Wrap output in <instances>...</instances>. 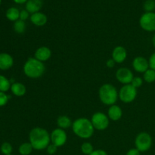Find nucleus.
Here are the masks:
<instances>
[{"instance_id": "bb28decb", "label": "nucleus", "mask_w": 155, "mask_h": 155, "mask_svg": "<svg viewBox=\"0 0 155 155\" xmlns=\"http://www.w3.org/2000/svg\"><path fill=\"white\" fill-rule=\"evenodd\" d=\"M1 151L3 154L9 155L12 152V146L8 142H4L1 146Z\"/></svg>"}, {"instance_id": "f3484780", "label": "nucleus", "mask_w": 155, "mask_h": 155, "mask_svg": "<svg viewBox=\"0 0 155 155\" xmlns=\"http://www.w3.org/2000/svg\"><path fill=\"white\" fill-rule=\"evenodd\" d=\"M42 7V0H28L26 2V10L30 13L39 12Z\"/></svg>"}, {"instance_id": "aec40b11", "label": "nucleus", "mask_w": 155, "mask_h": 155, "mask_svg": "<svg viewBox=\"0 0 155 155\" xmlns=\"http://www.w3.org/2000/svg\"><path fill=\"white\" fill-rule=\"evenodd\" d=\"M6 18L11 21H17L20 19V11L17 8L12 7L6 12Z\"/></svg>"}, {"instance_id": "f704fd0d", "label": "nucleus", "mask_w": 155, "mask_h": 155, "mask_svg": "<svg viewBox=\"0 0 155 155\" xmlns=\"http://www.w3.org/2000/svg\"><path fill=\"white\" fill-rule=\"evenodd\" d=\"M115 64L116 63H115L114 61L112 58H110V59H108L107 61H106V66L109 68H112L114 67Z\"/></svg>"}, {"instance_id": "4be33fe9", "label": "nucleus", "mask_w": 155, "mask_h": 155, "mask_svg": "<svg viewBox=\"0 0 155 155\" xmlns=\"http://www.w3.org/2000/svg\"><path fill=\"white\" fill-rule=\"evenodd\" d=\"M12 83L9 80H8L5 76L0 75V92H5L11 89Z\"/></svg>"}, {"instance_id": "e433bc0d", "label": "nucleus", "mask_w": 155, "mask_h": 155, "mask_svg": "<svg viewBox=\"0 0 155 155\" xmlns=\"http://www.w3.org/2000/svg\"><path fill=\"white\" fill-rule=\"evenodd\" d=\"M152 44L153 45H154V47L155 48V34L153 36V38H152Z\"/></svg>"}, {"instance_id": "2eb2a0df", "label": "nucleus", "mask_w": 155, "mask_h": 155, "mask_svg": "<svg viewBox=\"0 0 155 155\" xmlns=\"http://www.w3.org/2000/svg\"><path fill=\"white\" fill-rule=\"evenodd\" d=\"M30 19L32 24H34L35 26H37V27H42V26L45 25L47 21H48V18H47L46 15L40 12L32 14Z\"/></svg>"}, {"instance_id": "c85d7f7f", "label": "nucleus", "mask_w": 155, "mask_h": 155, "mask_svg": "<svg viewBox=\"0 0 155 155\" xmlns=\"http://www.w3.org/2000/svg\"><path fill=\"white\" fill-rule=\"evenodd\" d=\"M8 101V96L5 92H0V107L5 105Z\"/></svg>"}, {"instance_id": "5701e85b", "label": "nucleus", "mask_w": 155, "mask_h": 155, "mask_svg": "<svg viewBox=\"0 0 155 155\" xmlns=\"http://www.w3.org/2000/svg\"><path fill=\"white\" fill-rule=\"evenodd\" d=\"M143 80L144 81L148 83H152L155 81V71L153 69L147 70L143 74Z\"/></svg>"}, {"instance_id": "f8f14e48", "label": "nucleus", "mask_w": 155, "mask_h": 155, "mask_svg": "<svg viewBox=\"0 0 155 155\" xmlns=\"http://www.w3.org/2000/svg\"><path fill=\"white\" fill-rule=\"evenodd\" d=\"M112 58L115 63L122 64L127 58V51L122 45H117L112 51Z\"/></svg>"}, {"instance_id": "20e7f679", "label": "nucleus", "mask_w": 155, "mask_h": 155, "mask_svg": "<svg viewBox=\"0 0 155 155\" xmlns=\"http://www.w3.org/2000/svg\"><path fill=\"white\" fill-rule=\"evenodd\" d=\"M98 96L101 102L105 105L111 106L116 104L119 98V92L117 88L110 83H105L100 87Z\"/></svg>"}, {"instance_id": "ddd939ff", "label": "nucleus", "mask_w": 155, "mask_h": 155, "mask_svg": "<svg viewBox=\"0 0 155 155\" xmlns=\"http://www.w3.org/2000/svg\"><path fill=\"white\" fill-rule=\"evenodd\" d=\"M51 57V51L48 47L41 46L35 51L34 58L42 62L47 61Z\"/></svg>"}, {"instance_id": "c756f323", "label": "nucleus", "mask_w": 155, "mask_h": 155, "mask_svg": "<svg viewBox=\"0 0 155 155\" xmlns=\"http://www.w3.org/2000/svg\"><path fill=\"white\" fill-rule=\"evenodd\" d=\"M58 147L56 146V145H53V144L50 143L49 145H48V147L46 148V152L48 153L49 155H53L54 154H56V152H57L58 151Z\"/></svg>"}, {"instance_id": "58836bf2", "label": "nucleus", "mask_w": 155, "mask_h": 155, "mask_svg": "<svg viewBox=\"0 0 155 155\" xmlns=\"http://www.w3.org/2000/svg\"><path fill=\"white\" fill-rule=\"evenodd\" d=\"M9 155H12V154H9Z\"/></svg>"}, {"instance_id": "cd10ccee", "label": "nucleus", "mask_w": 155, "mask_h": 155, "mask_svg": "<svg viewBox=\"0 0 155 155\" xmlns=\"http://www.w3.org/2000/svg\"><path fill=\"white\" fill-rule=\"evenodd\" d=\"M143 83H144L143 78L139 77H136L133 79V80H132L130 84H131L133 86H134L135 88L138 89V88L141 87V86L143 85Z\"/></svg>"}, {"instance_id": "7c9ffc66", "label": "nucleus", "mask_w": 155, "mask_h": 155, "mask_svg": "<svg viewBox=\"0 0 155 155\" xmlns=\"http://www.w3.org/2000/svg\"><path fill=\"white\" fill-rule=\"evenodd\" d=\"M30 16V13L27 10H22L20 12V20L25 21L27 20Z\"/></svg>"}, {"instance_id": "a211bd4d", "label": "nucleus", "mask_w": 155, "mask_h": 155, "mask_svg": "<svg viewBox=\"0 0 155 155\" xmlns=\"http://www.w3.org/2000/svg\"><path fill=\"white\" fill-rule=\"evenodd\" d=\"M11 90L14 95L18 97L24 96L27 92L26 86L23 83H19V82L12 83V86H11Z\"/></svg>"}, {"instance_id": "6ab92c4d", "label": "nucleus", "mask_w": 155, "mask_h": 155, "mask_svg": "<svg viewBox=\"0 0 155 155\" xmlns=\"http://www.w3.org/2000/svg\"><path fill=\"white\" fill-rule=\"evenodd\" d=\"M72 121H71V118L69 117L66 116V115H61V116L58 117L57 119V125L58 127L62 130H67L69 129L70 127H72Z\"/></svg>"}, {"instance_id": "dca6fc26", "label": "nucleus", "mask_w": 155, "mask_h": 155, "mask_svg": "<svg viewBox=\"0 0 155 155\" xmlns=\"http://www.w3.org/2000/svg\"><path fill=\"white\" fill-rule=\"evenodd\" d=\"M107 116L110 120L118 121L121 119L123 116V110L117 104H113L110 106L107 110Z\"/></svg>"}, {"instance_id": "a878e982", "label": "nucleus", "mask_w": 155, "mask_h": 155, "mask_svg": "<svg viewBox=\"0 0 155 155\" xmlns=\"http://www.w3.org/2000/svg\"><path fill=\"white\" fill-rule=\"evenodd\" d=\"M143 8L146 12H154L155 10V0H146L144 3Z\"/></svg>"}, {"instance_id": "f257e3e1", "label": "nucleus", "mask_w": 155, "mask_h": 155, "mask_svg": "<svg viewBox=\"0 0 155 155\" xmlns=\"http://www.w3.org/2000/svg\"><path fill=\"white\" fill-rule=\"evenodd\" d=\"M29 140L33 149L36 151L46 149L51 143L50 134L45 129L42 127H35L32 129L29 134Z\"/></svg>"}, {"instance_id": "f03ea898", "label": "nucleus", "mask_w": 155, "mask_h": 155, "mask_svg": "<svg viewBox=\"0 0 155 155\" xmlns=\"http://www.w3.org/2000/svg\"><path fill=\"white\" fill-rule=\"evenodd\" d=\"M71 127L74 134L83 139H88L92 137L95 131L91 120L86 117H80L75 120Z\"/></svg>"}, {"instance_id": "4468645a", "label": "nucleus", "mask_w": 155, "mask_h": 155, "mask_svg": "<svg viewBox=\"0 0 155 155\" xmlns=\"http://www.w3.org/2000/svg\"><path fill=\"white\" fill-rule=\"evenodd\" d=\"M14 59L8 53H0V70L6 71L13 66Z\"/></svg>"}, {"instance_id": "412c9836", "label": "nucleus", "mask_w": 155, "mask_h": 155, "mask_svg": "<svg viewBox=\"0 0 155 155\" xmlns=\"http://www.w3.org/2000/svg\"><path fill=\"white\" fill-rule=\"evenodd\" d=\"M33 150L34 149L30 142H24L20 145L18 151L21 155H30Z\"/></svg>"}, {"instance_id": "4c0bfd02", "label": "nucleus", "mask_w": 155, "mask_h": 155, "mask_svg": "<svg viewBox=\"0 0 155 155\" xmlns=\"http://www.w3.org/2000/svg\"><path fill=\"white\" fill-rule=\"evenodd\" d=\"M1 2H2V0H0V5H1Z\"/></svg>"}, {"instance_id": "2f4dec72", "label": "nucleus", "mask_w": 155, "mask_h": 155, "mask_svg": "<svg viewBox=\"0 0 155 155\" xmlns=\"http://www.w3.org/2000/svg\"><path fill=\"white\" fill-rule=\"evenodd\" d=\"M148 62H149V68L155 71V52L150 56Z\"/></svg>"}, {"instance_id": "393cba45", "label": "nucleus", "mask_w": 155, "mask_h": 155, "mask_svg": "<svg viewBox=\"0 0 155 155\" xmlns=\"http://www.w3.org/2000/svg\"><path fill=\"white\" fill-rule=\"evenodd\" d=\"M80 149H81L82 153L86 155H89L90 154H92L94 151V148L92 146V145L90 142H83L82 144L81 147H80Z\"/></svg>"}, {"instance_id": "423d86ee", "label": "nucleus", "mask_w": 155, "mask_h": 155, "mask_svg": "<svg viewBox=\"0 0 155 155\" xmlns=\"http://www.w3.org/2000/svg\"><path fill=\"white\" fill-rule=\"evenodd\" d=\"M137 94V89L131 84L124 85L119 91V98L122 102L130 104L136 99Z\"/></svg>"}, {"instance_id": "39448f33", "label": "nucleus", "mask_w": 155, "mask_h": 155, "mask_svg": "<svg viewBox=\"0 0 155 155\" xmlns=\"http://www.w3.org/2000/svg\"><path fill=\"white\" fill-rule=\"evenodd\" d=\"M152 137L149 133L142 132L136 136L135 145L140 152H146L152 146Z\"/></svg>"}, {"instance_id": "7ed1b4c3", "label": "nucleus", "mask_w": 155, "mask_h": 155, "mask_svg": "<svg viewBox=\"0 0 155 155\" xmlns=\"http://www.w3.org/2000/svg\"><path fill=\"white\" fill-rule=\"evenodd\" d=\"M24 73L30 79H38L42 77L45 71V67L43 62L35 58H30L24 65Z\"/></svg>"}, {"instance_id": "b1692460", "label": "nucleus", "mask_w": 155, "mask_h": 155, "mask_svg": "<svg viewBox=\"0 0 155 155\" xmlns=\"http://www.w3.org/2000/svg\"><path fill=\"white\" fill-rule=\"evenodd\" d=\"M14 30L17 33H19V34L24 33L26 30L25 22L20 19L15 21V24H14Z\"/></svg>"}, {"instance_id": "0eeeda50", "label": "nucleus", "mask_w": 155, "mask_h": 155, "mask_svg": "<svg viewBox=\"0 0 155 155\" xmlns=\"http://www.w3.org/2000/svg\"><path fill=\"white\" fill-rule=\"evenodd\" d=\"M91 122L94 129L99 131L105 130L110 124V119L108 116L102 112H95L91 118Z\"/></svg>"}, {"instance_id": "1a4fd4ad", "label": "nucleus", "mask_w": 155, "mask_h": 155, "mask_svg": "<svg viewBox=\"0 0 155 155\" xmlns=\"http://www.w3.org/2000/svg\"><path fill=\"white\" fill-rule=\"evenodd\" d=\"M50 139H51V144L56 145L58 148H60L66 144L68 140V135L64 130L58 127L53 130L50 133Z\"/></svg>"}, {"instance_id": "9b49d317", "label": "nucleus", "mask_w": 155, "mask_h": 155, "mask_svg": "<svg viewBox=\"0 0 155 155\" xmlns=\"http://www.w3.org/2000/svg\"><path fill=\"white\" fill-rule=\"evenodd\" d=\"M133 68L136 72L144 74L148 69H149V62L145 58L138 56L133 61Z\"/></svg>"}, {"instance_id": "6e6552de", "label": "nucleus", "mask_w": 155, "mask_h": 155, "mask_svg": "<svg viewBox=\"0 0 155 155\" xmlns=\"http://www.w3.org/2000/svg\"><path fill=\"white\" fill-rule=\"evenodd\" d=\"M140 27L145 31L155 32V12H145L139 19Z\"/></svg>"}, {"instance_id": "72a5a7b5", "label": "nucleus", "mask_w": 155, "mask_h": 155, "mask_svg": "<svg viewBox=\"0 0 155 155\" xmlns=\"http://www.w3.org/2000/svg\"><path fill=\"white\" fill-rule=\"evenodd\" d=\"M89 155H108V154H107V153L104 150L97 149V150H94L93 152Z\"/></svg>"}, {"instance_id": "473e14b6", "label": "nucleus", "mask_w": 155, "mask_h": 155, "mask_svg": "<svg viewBox=\"0 0 155 155\" xmlns=\"http://www.w3.org/2000/svg\"><path fill=\"white\" fill-rule=\"evenodd\" d=\"M140 151L137 149V148H130L128 151L127 152L126 155H140Z\"/></svg>"}, {"instance_id": "9d476101", "label": "nucleus", "mask_w": 155, "mask_h": 155, "mask_svg": "<svg viewBox=\"0 0 155 155\" xmlns=\"http://www.w3.org/2000/svg\"><path fill=\"white\" fill-rule=\"evenodd\" d=\"M116 78L118 82L124 85L130 84L134 78L133 72L130 69L127 68H120L116 71Z\"/></svg>"}, {"instance_id": "c9c22d12", "label": "nucleus", "mask_w": 155, "mask_h": 155, "mask_svg": "<svg viewBox=\"0 0 155 155\" xmlns=\"http://www.w3.org/2000/svg\"><path fill=\"white\" fill-rule=\"evenodd\" d=\"M15 2H16L17 4H24V3L27 2L28 0H13Z\"/></svg>"}]
</instances>
